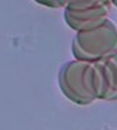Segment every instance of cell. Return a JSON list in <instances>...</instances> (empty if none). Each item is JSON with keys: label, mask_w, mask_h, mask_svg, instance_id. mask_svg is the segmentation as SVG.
Returning a JSON list of instances; mask_svg holds the SVG:
<instances>
[{"label": "cell", "mask_w": 117, "mask_h": 130, "mask_svg": "<svg viewBox=\"0 0 117 130\" xmlns=\"http://www.w3.org/2000/svg\"><path fill=\"white\" fill-rule=\"evenodd\" d=\"M59 84L64 95L78 104H90L99 99L94 62L79 60L67 62L60 69Z\"/></svg>", "instance_id": "1"}, {"label": "cell", "mask_w": 117, "mask_h": 130, "mask_svg": "<svg viewBox=\"0 0 117 130\" xmlns=\"http://www.w3.org/2000/svg\"><path fill=\"white\" fill-rule=\"evenodd\" d=\"M117 50V28L109 19L94 28L79 31L72 42V53L79 61L95 62Z\"/></svg>", "instance_id": "2"}, {"label": "cell", "mask_w": 117, "mask_h": 130, "mask_svg": "<svg viewBox=\"0 0 117 130\" xmlns=\"http://www.w3.org/2000/svg\"><path fill=\"white\" fill-rule=\"evenodd\" d=\"M110 8L109 2H71L64 12L68 26L76 31H86L103 23Z\"/></svg>", "instance_id": "3"}, {"label": "cell", "mask_w": 117, "mask_h": 130, "mask_svg": "<svg viewBox=\"0 0 117 130\" xmlns=\"http://www.w3.org/2000/svg\"><path fill=\"white\" fill-rule=\"evenodd\" d=\"M95 71L98 77L99 99H117V52L112 53L102 60L95 61Z\"/></svg>", "instance_id": "4"}, {"label": "cell", "mask_w": 117, "mask_h": 130, "mask_svg": "<svg viewBox=\"0 0 117 130\" xmlns=\"http://www.w3.org/2000/svg\"><path fill=\"white\" fill-rule=\"evenodd\" d=\"M116 4H117V2H116Z\"/></svg>", "instance_id": "5"}]
</instances>
